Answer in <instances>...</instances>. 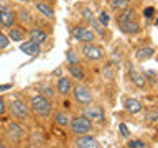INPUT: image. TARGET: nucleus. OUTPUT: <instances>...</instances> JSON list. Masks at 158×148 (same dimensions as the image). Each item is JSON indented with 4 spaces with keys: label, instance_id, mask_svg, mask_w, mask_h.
I'll return each mask as SVG.
<instances>
[{
    "label": "nucleus",
    "instance_id": "nucleus-1",
    "mask_svg": "<svg viewBox=\"0 0 158 148\" xmlns=\"http://www.w3.org/2000/svg\"><path fill=\"white\" fill-rule=\"evenodd\" d=\"M30 110H33V113H36L38 117H49L51 115V110H53L51 101L48 97L41 96V94L33 96L31 102H30Z\"/></svg>",
    "mask_w": 158,
    "mask_h": 148
},
{
    "label": "nucleus",
    "instance_id": "nucleus-2",
    "mask_svg": "<svg viewBox=\"0 0 158 148\" xmlns=\"http://www.w3.org/2000/svg\"><path fill=\"white\" fill-rule=\"evenodd\" d=\"M92 120H89L86 115H76L69 120V127L74 135H87L92 130Z\"/></svg>",
    "mask_w": 158,
    "mask_h": 148
},
{
    "label": "nucleus",
    "instance_id": "nucleus-3",
    "mask_svg": "<svg viewBox=\"0 0 158 148\" xmlns=\"http://www.w3.org/2000/svg\"><path fill=\"white\" fill-rule=\"evenodd\" d=\"M10 113L17 118V120H28L30 118V105L25 101H22V99L15 97L12 99V102H10Z\"/></svg>",
    "mask_w": 158,
    "mask_h": 148
},
{
    "label": "nucleus",
    "instance_id": "nucleus-4",
    "mask_svg": "<svg viewBox=\"0 0 158 148\" xmlns=\"http://www.w3.org/2000/svg\"><path fill=\"white\" fill-rule=\"evenodd\" d=\"M81 53L86 59H89V61H99V59H102L106 56L104 48L99 46V44H94V43H84L82 48H81Z\"/></svg>",
    "mask_w": 158,
    "mask_h": 148
},
{
    "label": "nucleus",
    "instance_id": "nucleus-5",
    "mask_svg": "<svg viewBox=\"0 0 158 148\" xmlns=\"http://www.w3.org/2000/svg\"><path fill=\"white\" fill-rule=\"evenodd\" d=\"M71 35L76 41H81V43H92L96 39V33L86 27H74L71 30Z\"/></svg>",
    "mask_w": 158,
    "mask_h": 148
},
{
    "label": "nucleus",
    "instance_id": "nucleus-6",
    "mask_svg": "<svg viewBox=\"0 0 158 148\" xmlns=\"http://www.w3.org/2000/svg\"><path fill=\"white\" fill-rule=\"evenodd\" d=\"M71 91H73V96L76 99V102H79L81 105H89V104H92V92L89 91V87L76 86V87H73Z\"/></svg>",
    "mask_w": 158,
    "mask_h": 148
},
{
    "label": "nucleus",
    "instance_id": "nucleus-7",
    "mask_svg": "<svg viewBox=\"0 0 158 148\" xmlns=\"http://www.w3.org/2000/svg\"><path fill=\"white\" fill-rule=\"evenodd\" d=\"M15 22H17V15H15L13 10H10L8 7H0V27L3 28H12Z\"/></svg>",
    "mask_w": 158,
    "mask_h": 148
},
{
    "label": "nucleus",
    "instance_id": "nucleus-8",
    "mask_svg": "<svg viewBox=\"0 0 158 148\" xmlns=\"http://www.w3.org/2000/svg\"><path fill=\"white\" fill-rule=\"evenodd\" d=\"M74 148H101V143L94 137L77 135V138L74 140Z\"/></svg>",
    "mask_w": 158,
    "mask_h": 148
},
{
    "label": "nucleus",
    "instance_id": "nucleus-9",
    "mask_svg": "<svg viewBox=\"0 0 158 148\" xmlns=\"http://www.w3.org/2000/svg\"><path fill=\"white\" fill-rule=\"evenodd\" d=\"M84 115H86L89 120H97V122H104V117H106V113H104V109L101 105H87L84 109Z\"/></svg>",
    "mask_w": 158,
    "mask_h": 148
},
{
    "label": "nucleus",
    "instance_id": "nucleus-10",
    "mask_svg": "<svg viewBox=\"0 0 158 148\" xmlns=\"http://www.w3.org/2000/svg\"><path fill=\"white\" fill-rule=\"evenodd\" d=\"M20 49L25 53V54H28V56H38L40 53H41V44H38V43H33V41H25L20 44Z\"/></svg>",
    "mask_w": 158,
    "mask_h": 148
},
{
    "label": "nucleus",
    "instance_id": "nucleus-11",
    "mask_svg": "<svg viewBox=\"0 0 158 148\" xmlns=\"http://www.w3.org/2000/svg\"><path fill=\"white\" fill-rule=\"evenodd\" d=\"M7 133H8V137L12 138V140H20V138L25 135V130L18 122H12L7 128Z\"/></svg>",
    "mask_w": 158,
    "mask_h": 148
},
{
    "label": "nucleus",
    "instance_id": "nucleus-12",
    "mask_svg": "<svg viewBox=\"0 0 158 148\" xmlns=\"http://www.w3.org/2000/svg\"><path fill=\"white\" fill-rule=\"evenodd\" d=\"M122 13H117V23H125V22H137V13L133 8H123L120 10Z\"/></svg>",
    "mask_w": 158,
    "mask_h": 148
},
{
    "label": "nucleus",
    "instance_id": "nucleus-13",
    "mask_svg": "<svg viewBox=\"0 0 158 148\" xmlns=\"http://www.w3.org/2000/svg\"><path fill=\"white\" fill-rule=\"evenodd\" d=\"M28 38H30V41L41 44V43H44L48 39V35L44 33L43 30H40V28H31L28 31Z\"/></svg>",
    "mask_w": 158,
    "mask_h": 148
},
{
    "label": "nucleus",
    "instance_id": "nucleus-14",
    "mask_svg": "<svg viewBox=\"0 0 158 148\" xmlns=\"http://www.w3.org/2000/svg\"><path fill=\"white\" fill-rule=\"evenodd\" d=\"M130 79H132V82L135 84V86L138 87V89H145V86H147V81H145V77H143V74L140 72V71H137V69H133V68H130Z\"/></svg>",
    "mask_w": 158,
    "mask_h": 148
},
{
    "label": "nucleus",
    "instance_id": "nucleus-15",
    "mask_svg": "<svg viewBox=\"0 0 158 148\" xmlns=\"http://www.w3.org/2000/svg\"><path fill=\"white\" fill-rule=\"evenodd\" d=\"M118 28H120L123 33H127V35H135V33L140 31V23H138V20H137V22L118 23Z\"/></svg>",
    "mask_w": 158,
    "mask_h": 148
},
{
    "label": "nucleus",
    "instance_id": "nucleus-16",
    "mask_svg": "<svg viewBox=\"0 0 158 148\" xmlns=\"http://www.w3.org/2000/svg\"><path fill=\"white\" fill-rule=\"evenodd\" d=\"M56 89H58L59 94L68 96V94L71 92V89H73L71 79H68V77H59V79H58V84H56Z\"/></svg>",
    "mask_w": 158,
    "mask_h": 148
},
{
    "label": "nucleus",
    "instance_id": "nucleus-17",
    "mask_svg": "<svg viewBox=\"0 0 158 148\" xmlns=\"http://www.w3.org/2000/svg\"><path fill=\"white\" fill-rule=\"evenodd\" d=\"M123 105H125V110L130 112V113H138V112L142 110V104H140V101H137V99H132V97L125 99Z\"/></svg>",
    "mask_w": 158,
    "mask_h": 148
},
{
    "label": "nucleus",
    "instance_id": "nucleus-18",
    "mask_svg": "<svg viewBox=\"0 0 158 148\" xmlns=\"http://www.w3.org/2000/svg\"><path fill=\"white\" fill-rule=\"evenodd\" d=\"M153 53H155V49H153L152 46H143V48H138L137 53H135V58L138 59V61H147V59H150L153 56Z\"/></svg>",
    "mask_w": 158,
    "mask_h": 148
},
{
    "label": "nucleus",
    "instance_id": "nucleus-19",
    "mask_svg": "<svg viewBox=\"0 0 158 148\" xmlns=\"http://www.w3.org/2000/svg\"><path fill=\"white\" fill-rule=\"evenodd\" d=\"M36 10L43 15V17H46V18H53L54 17L53 7H51V5H48V3H44V2H36Z\"/></svg>",
    "mask_w": 158,
    "mask_h": 148
},
{
    "label": "nucleus",
    "instance_id": "nucleus-20",
    "mask_svg": "<svg viewBox=\"0 0 158 148\" xmlns=\"http://www.w3.org/2000/svg\"><path fill=\"white\" fill-rule=\"evenodd\" d=\"M68 71H69V74H71L74 79H77V81H82V79H84V71L81 69L79 64H69Z\"/></svg>",
    "mask_w": 158,
    "mask_h": 148
},
{
    "label": "nucleus",
    "instance_id": "nucleus-21",
    "mask_svg": "<svg viewBox=\"0 0 158 148\" xmlns=\"http://www.w3.org/2000/svg\"><path fill=\"white\" fill-rule=\"evenodd\" d=\"M7 36H8L10 41H12V39H13V41H22V39L25 38V33L20 28L12 27V28H8V35H7Z\"/></svg>",
    "mask_w": 158,
    "mask_h": 148
},
{
    "label": "nucleus",
    "instance_id": "nucleus-22",
    "mask_svg": "<svg viewBox=\"0 0 158 148\" xmlns=\"http://www.w3.org/2000/svg\"><path fill=\"white\" fill-rule=\"evenodd\" d=\"M53 120L59 127H68L69 125V117L64 112H56V113H54V117H53Z\"/></svg>",
    "mask_w": 158,
    "mask_h": 148
},
{
    "label": "nucleus",
    "instance_id": "nucleus-23",
    "mask_svg": "<svg viewBox=\"0 0 158 148\" xmlns=\"http://www.w3.org/2000/svg\"><path fill=\"white\" fill-rule=\"evenodd\" d=\"M130 2L132 0H110V7L114 8V10H123V8H127L128 5H130Z\"/></svg>",
    "mask_w": 158,
    "mask_h": 148
},
{
    "label": "nucleus",
    "instance_id": "nucleus-24",
    "mask_svg": "<svg viewBox=\"0 0 158 148\" xmlns=\"http://www.w3.org/2000/svg\"><path fill=\"white\" fill-rule=\"evenodd\" d=\"M66 59H68L69 64H79V56L76 54L74 49H68L66 51Z\"/></svg>",
    "mask_w": 158,
    "mask_h": 148
},
{
    "label": "nucleus",
    "instance_id": "nucleus-25",
    "mask_svg": "<svg viewBox=\"0 0 158 148\" xmlns=\"http://www.w3.org/2000/svg\"><path fill=\"white\" fill-rule=\"evenodd\" d=\"M40 91H43V94L41 96H44V97H54V92H53V87H49V86H46V84H40Z\"/></svg>",
    "mask_w": 158,
    "mask_h": 148
},
{
    "label": "nucleus",
    "instance_id": "nucleus-26",
    "mask_svg": "<svg viewBox=\"0 0 158 148\" xmlns=\"http://www.w3.org/2000/svg\"><path fill=\"white\" fill-rule=\"evenodd\" d=\"M143 77H145V81H150V82L155 84V81H156V72H155V71H145V72H143Z\"/></svg>",
    "mask_w": 158,
    "mask_h": 148
},
{
    "label": "nucleus",
    "instance_id": "nucleus-27",
    "mask_svg": "<svg viewBox=\"0 0 158 148\" xmlns=\"http://www.w3.org/2000/svg\"><path fill=\"white\" fill-rule=\"evenodd\" d=\"M18 17L22 18V23L25 25V23H30V13L27 12V10H18Z\"/></svg>",
    "mask_w": 158,
    "mask_h": 148
},
{
    "label": "nucleus",
    "instance_id": "nucleus-28",
    "mask_svg": "<svg viewBox=\"0 0 158 148\" xmlns=\"http://www.w3.org/2000/svg\"><path fill=\"white\" fill-rule=\"evenodd\" d=\"M10 44V39H8V36L7 35H3L2 31H0V49H5Z\"/></svg>",
    "mask_w": 158,
    "mask_h": 148
},
{
    "label": "nucleus",
    "instance_id": "nucleus-29",
    "mask_svg": "<svg viewBox=\"0 0 158 148\" xmlns=\"http://www.w3.org/2000/svg\"><path fill=\"white\" fill-rule=\"evenodd\" d=\"M82 18H86L87 22L91 23L92 20H94V15H92V12H91L89 8H84V10H82Z\"/></svg>",
    "mask_w": 158,
    "mask_h": 148
},
{
    "label": "nucleus",
    "instance_id": "nucleus-30",
    "mask_svg": "<svg viewBox=\"0 0 158 148\" xmlns=\"http://www.w3.org/2000/svg\"><path fill=\"white\" fill-rule=\"evenodd\" d=\"M99 23H101L102 27H107V23H109V15H107L106 12L101 13V17H99Z\"/></svg>",
    "mask_w": 158,
    "mask_h": 148
},
{
    "label": "nucleus",
    "instance_id": "nucleus-31",
    "mask_svg": "<svg viewBox=\"0 0 158 148\" xmlns=\"http://www.w3.org/2000/svg\"><path fill=\"white\" fill-rule=\"evenodd\" d=\"M143 15H145L147 18H152L153 15H155V8H153V7H148V8H145V10H143Z\"/></svg>",
    "mask_w": 158,
    "mask_h": 148
},
{
    "label": "nucleus",
    "instance_id": "nucleus-32",
    "mask_svg": "<svg viewBox=\"0 0 158 148\" xmlns=\"http://www.w3.org/2000/svg\"><path fill=\"white\" fill-rule=\"evenodd\" d=\"M143 145H145V143L140 142V140H135V142H130V143H128V146H130V148H142Z\"/></svg>",
    "mask_w": 158,
    "mask_h": 148
},
{
    "label": "nucleus",
    "instance_id": "nucleus-33",
    "mask_svg": "<svg viewBox=\"0 0 158 148\" xmlns=\"http://www.w3.org/2000/svg\"><path fill=\"white\" fill-rule=\"evenodd\" d=\"M5 110H7V105H5V99L0 97V115H3Z\"/></svg>",
    "mask_w": 158,
    "mask_h": 148
},
{
    "label": "nucleus",
    "instance_id": "nucleus-34",
    "mask_svg": "<svg viewBox=\"0 0 158 148\" xmlns=\"http://www.w3.org/2000/svg\"><path fill=\"white\" fill-rule=\"evenodd\" d=\"M120 133L123 137H128V128H127V125H123V123H120Z\"/></svg>",
    "mask_w": 158,
    "mask_h": 148
},
{
    "label": "nucleus",
    "instance_id": "nucleus-35",
    "mask_svg": "<svg viewBox=\"0 0 158 148\" xmlns=\"http://www.w3.org/2000/svg\"><path fill=\"white\" fill-rule=\"evenodd\" d=\"M10 89V84H3V86H0V91H7Z\"/></svg>",
    "mask_w": 158,
    "mask_h": 148
},
{
    "label": "nucleus",
    "instance_id": "nucleus-36",
    "mask_svg": "<svg viewBox=\"0 0 158 148\" xmlns=\"http://www.w3.org/2000/svg\"><path fill=\"white\" fill-rule=\"evenodd\" d=\"M0 148H7V146H5V145H3V143H0Z\"/></svg>",
    "mask_w": 158,
    "mask_h": 148
},
{
    "label": "nucleus",
    "instance_id": "nucleus-37",
    "mask_svg": "<svg viewBox=\"0 0 158 148\" xmlns=\"http://www.w3.org/2000/svg\"><path fill=\"white\" fill-rule=\"evenodd\" d=\"M17 2H27V0H17Z\"/></svg>",
    "mask_w": 158,
    "mask_h": 148
},
{
    "label": "nucleus",
    "instance_id": "nucleus-38",
    "mask_svg": "<svg viewBox=\"0 0 158 148\" xmlns=\"http://www.w3.org/2000/svg\"><path fill=\"white\" fill-rule=\"evenodd\" d=\"M46 2H54V0H46Z\"/></svg>",
    "mask_w": 158,
    "mask_h": 148
}]
</instances>
